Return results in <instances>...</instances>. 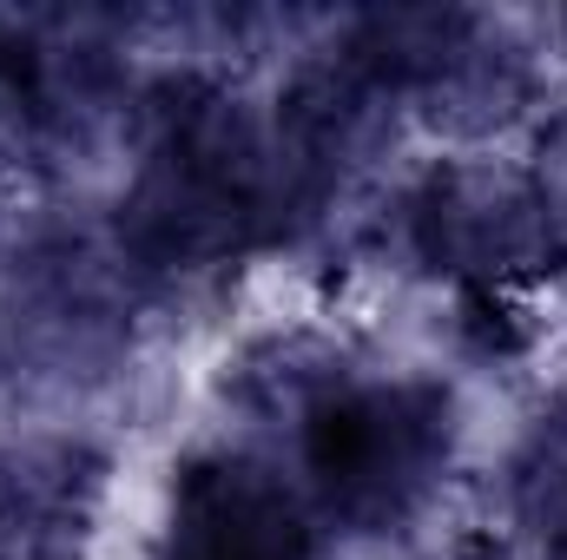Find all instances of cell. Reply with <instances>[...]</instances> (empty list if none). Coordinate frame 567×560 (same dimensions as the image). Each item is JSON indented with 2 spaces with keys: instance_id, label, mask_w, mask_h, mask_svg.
<instances>
[{
  "instance_id": "4",
  "label": "cell",
  "mask_w": 567,
  "mask_h": 560,
  "mask_svg": "<svg viewBox=\"0 0 567 560\" xmlns=\"http://www.w3.org/2000/svg\"><path fill=\"white\" fill-rule=\"evenodd\" d=\"M158 560H317V528L271 462L212 448L172 481Z\"/></svg>"
},
{
  "instance_id": "2",
  "label": "cell",
  "mask_w": 567,
  "mask_h": 560,
  "mask_svg": "<svg viewBox=\"0 0 567 560\" xmlns=\"http://www.w3.org/2000/svg\"><path fill=\"white\" fill-rule=\"evenodd\" d=\"M290 416H297L310 501L357 535H383L410 521L449 475L455 403L442 383L423 376L357 383L317 370L310 390L290 403Z\"/></svg>"
},
{
  "instance_id": "6",
  "label": "cell",
  "mask_w": 567,
  "mask_h": 560,
  "mask_svg": "<svg viewBox=\"0 0 567 560\" xmlns=\"http://www.w3.org/2000/svg\"><path fill=\"white\" fill-rule=\"evenodd\" d=\"M535 191H542V205H548V218H555V231H561L567 225V120L555 126V139H548V158H542Z\"/></svg>"
},
{
  "instance_id": "7",
  "label": "cell",
  "mask_w": 567,
  "mask_h": 560,
  "mask_svg": "<svg viewBox=\"0 0 567 560\" xmlns=\"http://www.w3.org/2000/svg\"><path fill=\"white\" fill-rule=\"evenodd\" d=\"M435 560H502V554H488V548H455V554H435Z\"/></svg>"
},
{
  "instance_id": "1",
  "label": "cell",
  "mask_w": 567,
  "mask_h": 560,
  "mask_svg": "<svg viewBox=\"0 0 567 560\" xmlns=\"http://www.w3.org/2000/svg\"><path fill=\"white\" fill-rule=\"evenodd\" d=\"M278 211L271 133L251 126L231 93L178 80L152 100V139L120 218L126 265L158 278L218 271L245 258Z\"/></svg>"
},
{
  "instance_id": "5",
  "label": "cell",
  "mask_w": 567,
  "mask_h": 560,
  "mask_svg": "<svg viewBox=\"0 0 567 560\" xmlns=\"http://www.w3.org/2000/svg\"><path fill=\"white\" fill-rule=\"evenodd\" d=\"M106 462L80 435H27L0 448V560H80L100 521Z\"/></svg>"
},
{
  "instance_id": "3",
  "label": "cell",
  "mask_w": 567,
  "mask_h": 560,
  "mask_svg": "<svg viewBox=\"0 0 567 560\" xmlns=\"http://www.w3.org/2000/svg\"><path fill=\"white\" fill-rule=\"evenodd\" d=\"M403 245L429 271H449L468 290H508L515 271L542 265L555 218L535 178L495 165H442L403 198Z\"/></svg>"
}]
</instances>
